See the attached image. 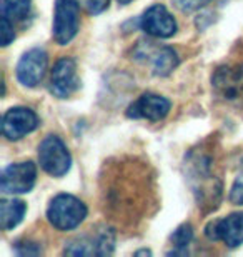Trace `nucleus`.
Returning <instances> with one entry per match:
<instances>
[{"label": "nucleus", "mask_w": 243, "mask_h": 257, "mask_svg": "<svg viewBox=\"0 0 243 257\" xmlns=\"http://www.w3.org/2000/svg\"><path fill=\"white\" fill-rule=\"evenodd\" d=\"M185 167L188 181L196 194V200L200 202L198 205H210V209L216 207L221 194V184L215 171L216 164L213 154L208 149L192 151L185 161Z\"/></svg>", "instance_id": "f257e3e1"}, {"label": "nucleus", "mask_w": 243, "mask_h": 257, "mask_svg": "<svg viewBox=\"0 0 243 257\" xmlns=\"http://www.w3.org/2000/svg\"><path fill=\"white\" fill-rule=\"evenodd\" d=\"M87 217L85 204L74 195L59 194L52 199L47 209L49 222L59 230H72L84 222Z\"/></svg>", "instance_id": "f03ea898"}, {"label": "nucleus", "mask_w": 243, "mask_h": 257, "mask_svg": "<svg viewBox=\"0 0 243 257\" xmlns=\"http://www.w3.org/2000/svg\"><path fill=\"white\" fill-rule=\"evenodd\" d=\"M39 162L45 172L54 177H62L69 172L72 166V157L67 146L60 137H45L39 147Z\"/></svg>", "instance_id": "7ed1b4c3"}, {"label": "nucleus", "mask_w": 243, "mask_h": 257, "mask_svg": "<svg viewBox=\"0 0 243 257\" xmlns=\"http://www.w3.org/2000/svg\"><path fill=\"white\" fill-rule=\"evenodd\" d=\"M211 85L216 97L226 104H243V64L235 67H221L211 77Z\"/></svg>", "instance_id": "20e7f679"}, {"label": "nucleus", "mask_w": 243, "mask_h": 257, "mask_svg": "<svg viewBox=\"0 0 243 257\" xmlns=\"http://www.w3.org/2000/svg\"><path fill=\"white\" fill-rule=\"evenodd\" d=\"M80 5L79 0H55L54 39L60 45L69 44L79 32Z\"/></svg>", "instance_id": "39448f33"}, {"label": "nucleus", "mask_w": 243, "mask_h": 257, "mask_svg": "<svg viewBox=\"0 0 243 257\" xmlns=\"http://www.w3.org/2000/svg\"><path fill=\"white\" fill-rule=\"evenodd\" d=\"M135 57L138 60H145L152 67L155 75L165 77L177 69L180 62L178 54L172 47L155 45L153 42H140L135 49Z\"/></svg>", "instance_id": "423d86ee"}, {"label": "nucleus", "mask_w": 243, "mask_h": 257, "mask_svg": "<svg viewBox=\"0 0 243 257\" xmlns=\"http://www.w3.org/2000/svg\"><path fill=\"white\" fill-rule=\"evenodd\" d=\"M115 247V234L112 229H102L95 235H82L65 245L67 255H108Z\"/></svg>", "instance_id": "0eeeda50"}, {"label": "nucleus", "mask_w": 243, "mask_h": 257, "mask_svg": "<svg viewBox=\"0 0 243 257\" xmlns=\"http://www.w3.org/2000/svg\"><path fill=\"white\" fill-rule=\"evenodd\" d=\"M37 181V167L34 162H19L5 167L0 177V187L4 194L30 192Z\"/></svg>", "instance_id": "6e6552de"}, {"label": "nucleus", "mask_w": 243, "mask_h": 257, "mask_svg": "<svg viewBox=\"0 0 243 257\" xmlns=\"http://www.w3.org/2000/svg\"><path fill=\"white\" fill-rule=\"evenodd\" d=\"M205 234L210 240H221L230 249L238 247L243 244V212L213 220L206 225Z\"/></svg>", "instance_id": "1a4fd4ad"}, {"label": "nucleus", "mask_w": 243, "mask_h": 257, "mask_svg": "<svg viewBox=\"0 0 243 257\" xmlns=\"http://www.w3.org/2000/svg\"><path fill=\"white\" fill-rule=\"evenodd\" d=\"M140 27L143 32H147L148 35L157 39H168L177 32V22H175V19L160 4H155L145 10V14L142 15L140 20Z\"/></svg>", "instance_id": "9d476101"}, {"label": "nucleus", "mask_w": 243, "mask_h": 257, "mask_svg": "<svg viewBox=\"0 0 243 257\" xmlns=\"http://www.w3.org/2000/svg\"><path fill=\"white\" fill-rule=\"evenodd\" d=\"M80 80L77 75V65L72 59H60L54 65L50 75V90L59 99H67L79 89Z\"/></svg>", "instance_id": "9b49d317"}, {"label": "nucleus", "mask_w": 243, "mask_h": 257, "mask_svg": "<svg viewBox=\"0 0 243 257\" xmlns=\"http://www.w3.org/2000/svg\"><path fill=\"white\" fill-rule=\"evenodd\" d=\"M37 125L39 117L35 115V112L25 107H15V109L7 110L2 119V132L9 141H19L35 131Z\"/></svg>", "instance_id": "f8f14e48"}, {"label": "nucleus", "mask_w": 243, "mask_h": 257, "mask_svg": "<svg viewBox=\"0 0 243 257\" xmlns=\"http://www.w3.org/2000/svg\"><path fill=\"white\" fill-rule=\"evenodd\" d=\"M47 70V54L44 49H32L22 55L17 64V79L25 87H35Z\"/></svg>", "instance_id": "ddd939ff"}, {"label": "nucleus", "mask_w": 243, "mask_h": 257, "mask_svg": "<svg viewBox=\"0 0 243 257\" xmlns=\"http://www.w3.org/2000/svg\"><path fill=\"white\" fill-rule=\"evenodd\" d=\"M170 107H172V104H170L168 99L147 92V94L140 95L130 107H128L127 115L130 117V119H147V120L157 122V120H162L163 117L168 114Z\"/></svg>", "instance_id": "4468645a"}, {"label": "nucleus", "mask_w": 243, "mask_h": 257, "mask_svg": "<svg viewBox=\"0 0 243 257\" xmlns=\"http://www.w3.org/2000/svg\"><path fill=\"white\" fill-rule=\"evenodd\" d=\"M27 210V205L22 200L17 199H4L0 204V215H2V229L10 230L15 225L20 224L24 219V214Z\"/></svg>", "instance_id": "2eb2a0df"}, {"label": "nucleus", "mask_w": 243, "mask_h": 257, "mask_svg": "<svg viewBox=\"0 0 243 257\" xmlns=\"http://www.w3.org/2000/svg\"><path fill=\"white\" fill-rule=\"evenodd\" d=\"M30 12V0H4L2 17H7L12 22L24 20Z\"/></svg>", "instance_id": "dca6fc26"}, {"label": "nucleus", "mask_w": 243, "mask_h": 257, "mask_svg": "<svg viewBox=\"0 0 243 257\" xmlns=\"http://www.w3.org/2000/svg\"><path fill=\"white\" fill-rule=\"evenodd\" d=\"M192 237H193V229L190 224H182L180 227L175 230V232L172 234V237H170V240H172V245L173 249L170 250V255L173 254H185L187 252V247L188 244L192 242Z\"/></svg>", "instance_id": "f3484780"}, {"label": "nucleus", "mask_w": 243, "mask_h": 257, "mask_svg": "<svg viewBox=\"0 0 243 257\" xmlns=\"http://www.w3.org/2000/svg\"><path fill=\"white\" fill-rule=\"evenodd\" d=\"M230 202L235 205H243V172L236 176L230 191Z\"/></svg>", "instance_id": "a211bd4d"}, {"label": "nucleus", "mask_w": 243, "mask_h": 257, "mask_svg": "<svg viewBox=\"0 0 243 257\" xmlns=\"http://www.w3.org/2000/svg\"><path fill=\"white\" fill-rule=\"evenodd\" d=\"M211 0H173V4L182 10V12H195L201 7H205L206 4H210Z\"/></svg>", "instance_id": "6ab92c4d"}, {"label": "nucleus", "mask_w": 243, "mask_h": 257, "mask_svg": "<svg viewBox=\"0 0 243 257\" xmlns=\"http://www.w3.org/2000/svg\"><path fill=\"white\" fill-rule=\"evenodd\" d=\"M14 39H15L14 22L12 20H9L7 17H2V45L4 47H7Z\"/></svg>", "instance_id": "aec40b11"}, {"label": "nucleus", "mask_w": 243, "mask_h": 257, "mask_svg": "<svg viewBox=\"0 0 243 257\" xmlns=\"http://www.w3.org/2000/svg\"><path fill=\"white\" fill-rule=\"evenodd\" d=\"M15 252L19 255H39L42 252V249L39 247L35 242H19L17 247H15Z\"/></svg>", "instance_id": "412c9836"}, {"label": "nucleus", "mask_w": 243, "mask_h": 257, "mask_svg": "<svg viewBox=\"0 0 243 257\" xmlns=\"http://www.w3.org/2000/svg\"><path fill=\"white\" fill-rule=\"evenodd\" d=\"M108 2L110 0H82L84 7L87 9L89 14H100L108 7Z\"/></svg>", "instance_id": "4be33fe9"}, {"label": "nucleus", "mask_w": 243, "mask_h": 257, "mask_svg": "<svg viewBox=\"0 0 243 257\" xmlns=\"http://www.w3.org/2000/svg\"><path fill=\"white\" fill-rule=\"evenodd\" d=\"M132 0H118V4H122V5H127V4H130Z\"/></svg>", "instance_id": "5701e85b"}]
</instances>
